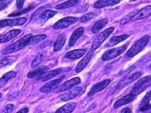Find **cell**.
I'll list each match as a JSON object with an SVG mask.
<instances>
[{
    "label": "cell",
    "instance_id": "obj_1",
    "mask_svg": "<svg viewBox=\"0 0 151 113\" xmlns=\"http://www.w3.org/2000/svg\"><path fill=\"white\" fill-rule=\"evenodd\" d=\"M32 36V34H29L24 36L16 42L4 49L2 52V54L7 55L15 53L22 49L28 46L30 38Z\"/></svg>",
    "mask_w": 151,
    "mask_h": 113
},
{
    "label": "cell",
    "instance_id": "obj_2",
    "mask_svg": "<svg viewBox=\"0 0 151 113\" xmlns=\"http://www.w3.org/2000/svg\"><path fill=\"white\" fill-rule=\"evenodd\" d=\"M150 39V36L146 35L142 37L134 43V45L128 50L127 55L129 57H133L143 50Z\"/></svg>",
    "mask_w": 151,
    "mask_h": 113
},
{
    "label": "cell",
    "instance_id": "obj_3",
    "mask_svg": "<svg viewBox=\"0 0 151 113\" xmlns=\"http://www.w3.org/2000/svg\"><path fill=\"white\" fill-rule=\"evenodd\" d=\"M151 76L142 78L134 84L131 94L134 96L138 95L151 85Z\"/></svg>",
    "mask_w": 151,
    "mask_h": 113
},
{
    "label": "cell",
    "instance_id": "obj_4",
    "mask_svg": "<svg viewBox=\"0 0 151 113\" xmlns=\"http://www.w3.org/2000/svg\"><path fill=\"white\" fill-rule=\"evenodd\" d=\"M141 75V73L138 72L132 74H127L118 82L116 89L118 90L123 89L125 87L139 78Z\"/></svg>",
    "mask_w": 151,
    "mask_h": 113
},
{
    "label": "cell",
    "instance_id": "obj_5",
    "mask_svg": "<svg viewBox=\"0 0 151 113\" xmlns=\"http://www.w3.org/2000/svg\"><path fill=\"white\" fill-rule=\"evenodd\" d=\"M114 27H110L99 34L93 41L91 48V51H93L97 49L100 46L101 44L114 31Z\"/></svg>",
    "mask_w": 151,
    "mask_h": 113
},
{
    "label": "cell",
    "instance_id": "obj_6",
    "mask_svg": "<svg viewBox=\"0 0 151 113\" xmlns=\"http://www.w3.org/2000/svg\"><path fill=\"white\" fill-rule=\"evenodd\" d=\"M128 46V44H125L119 47L107 50L102 55V60L104 61H109L119 56L125 51Z\"/></svg>",
    "mask_w": 151,
    "mask_h": 113
},
{
    "label": "cell",
    "instance_id": "obj_7",
    "mask_svg": "<svg viewBox=\"0 0 151 113\" xmlns=\"http://www.w3.org/2000/svg\"><path fill=\"white\" fill-rule=\"evenodd\" d=\"M27 20L28 19L25 17L9 19L0 20V29L7 26L22 25L27 22Z\"/></svg>",
    "mask_w": 151,
    "mask_h": 113
},
{
    "label": "cell",
    "instance_id": "obj_8",
    "mask_svg": "<svg viewBox=\"0 0 151 113\" xmlns=\"http://www.w3.org/2000/svg\"><path fill=\"white\" fill-rule=\"evenodd\" d=\"M78 21V18L76 17H68L60 19L54 24L53 28L55 30L63 29L68 27L70 26L75 24Z\"/></svg>",
    "mask_w": 151,
    "mask_h": 113
},
{
    "label": "cell",
    "instance_id": "obj_9",
    "mask_svg": "<svg viewBox=\"0 0 151 113\" xmlns=\"http://www.w3.org/2000/svg\"><path fill=\"white\" fill-rule=\"evenodd\" d=\"M83 91V88L81 87H77L71 88L70 90L63 94L60 96V99L63 101H68L70 100L74 99L78 96Z\"/></svg>",
    "mask_w": 151,
    "mask_h": 113
},
{
    "label": "cell",
    "instance_id": "obj_10",
    "mask_svg": "<svg viewBox=\"0 0 151 113\" xmlns=\"http://www.w3.org/2000/svg\"><path fill=\"white\" fill-rule=\"evenodd\" d=\"M64 76H62L58 79H54L47 82L40 88V91L43 93H47L53 91L58 87L64 79Z\"/></svg>",
    "mask_w": 151,
    "mask_h": 113
},
{
    "label": "cell",
    "instance_id": "obj_11",
    "mask_svg": "<svg viewBox=\"0 0 151 113\" xmlns=\"http://www.w3.org/2000/svg\"><path fill=\"white\" fill-rule=\"evenodd\" d=\"M80 82H81V79L78 77L71 79L63 84L60 86L55 91V92L58 93L63 92L68 89H71L72 87L79 84Z\"/></svg>",
    "mask_w": 151,
    "mask_h": 113
},
{
    "label": "cell",
    "instance_id": "obj_12",
    "mask_svg": "<svg viewBox=\"0 0 151 113\" xmlns=\"http://www.w3.org/2000/svg\"><path fill=\"white\" fill-rule=\"evenodd\" d=\"M151 14V5H149L137 11L132 18L131 21H134L135 20L146 18L150 16Z\"/></svg>",
    "mask_w": 151,
    "mask_h": 113
},
{
    "label": "cell",
    "instance_id": "obj_13",
    "mask_svg": "<svg viewBox=\"0 0 151 113\" xmlns=\"http://www.w3.org/2000/svg\"><path fill=\"white\" fill-rule=\"evenodd\" d=\"M22 31L19 29H14L7 32L0 34V43L7 42L18 36Z\"/></svg>",
    "mask_w": 151,
    "mask_h": 113
},
{
    "label": "cell",
    "instance_id": "obj_14",
    "mask_svg": "<svg viewBox=\"0 0 151 113\" xmlns=\"http://www.w3.org/2000/svg\"><path fill=\"white\" fill-rule=\"evenodd\" d=\"M111 82V79H106L102 82H99V83H97L96 84L94 85L91 88L89 92L88 93V96H92L96 93L104 90L109 85Z\"/></svg>",
    "mask_w": 151,
    "mask_h": 113
},
{
    "label": "cell",
    "instance_id": "obj_15",
    "mask_svg": "<svg viewBox=\"0 0 151 113\" xmlns=\"http://www.w3.org/2000/svg\"><path fill=\"white\" fill-rule=\"evenodd\" d=\"M93 54V51H91L88 52L86 56L78 63L75 70L77 73H79L86 67V65L91 59Z\"/></svg>",
    "mask_w": 151,
    "mask_h": 113
},
{
    "label": "cell",
    "instance_id": "obj_16",
    "mask_svg": "<svg viewBox=\"0 0 151 113\" xmlns=\"http://www.w3.org/2000/svg\"><path fill=\"white\" fill-rule=\"evenodd\" d=\"M134 98L135 96L131 93L129 94L116 102L114 104V107L115 109H117L124 105L129 104L134 100Z\"/></svg>",
    "mask_w": 151,
    "mask_h": 113
},
{
    "label": "cell",
    "instance_id": "obj_17",
    "mask_svg": "<svg viewBox=\"0 0 151 113\" xmlns=\"http://www.w3.org/2000/svg\"><path fill=\"white\" fill-rule=\"evenodd\" d=\"M62 68H59L51 71L47 72H45L43 75L39 77V80L40 81H47L52 78L54 77L55 76L60 74L62 72Z\"/></svg>",
    "mask_w": 151,
    "mask_h": 113
},
{
    "label": "cell",
    "instance_id": "obj_18",
    "mask_svg": "<svg viewBox=\"0 0 151 113\" xmlns=\"http://www.w3.org/2000/svg\"><path fill=\"white\" fill-rule=\"evenodd\" d=\"M86 50L85 49H78L72 50L68 52L65 55V57L68 59L75 60L82 57L86 53Z\"/></svg>",
    "mask_w": 151,
    "mask_h": 113
},
{
    "label": "cell",
    "instance_id": "obj_19",
    "mask_svg": "<svg viewBox=\"0 0 151 113\" xmlns=\"http://www.w3.org/2000/svg\"><path fill=\"white\" fill-rule=\"evenodd\" d=\"M84 32V28L83 27H80L74 31L70 36L69 41V46L71 47L74 46L78 39L83 34Z\"/></svg>",
    "mask_w": 151,
    "mask_h": 113
},
{
    "label": "cell",
    "instance_id": "obj_20",
    "mask_svg": "<svg viewBox=\"0 0 151 113\" xmlns=\"http://www.w3.org/2000/svg\"><path fill=\"white\" fill-rule=\"evenodd\" d=\"M17 75V73L14 71H10L4 74L0 78V88L5 86L10 80L15 78Z\"/></svg>",
    "mask_w": 151,
    "mask_h": 113
},
{
    "label": "cell",
    "instance_id": "obj_21",
    "mask_svg": "<svg viewBox=\"0 0 151 113\" xmlns=\"http://www.w3.org/2000/svg\"><path fill=\"white\" fill-rule=\"evenodd\" d=\"M56 13L57 11L49 9L46 10L43 12H40L39 16V19L40 23L44 24L48 19L53 17Z\"/></svg>",
    "mask_w": 151,
    "mask_h": 113
},
{
    "label": "cell",
    "instance_id": "obj_22",
    "mask_svg": "<svg viewBox=\"0 0 151 113\" xmlns=\"http://www.w3.org/2000/svg\"><path fill=\"white\" fill-rule=\"evenodd\" d=\"M129 37L128 34H124L118 36H114L110 39V40L105 45V47H109L115 46L122 41L125 40Z\"/></svg>",
    "mask_w": 151,
    "mask_h": 113
},
{
    "label": "cell",
    "instance_id": "obj_23",
    "mask_svg": "<svg viewBox=\"0 0 151 113\" xmlns=\"http://www.w3.org/2000/svg\"><path fill=\"white\" fill-rule=\"evenodd\" d=\"M120 1L117 0H103L99 1L95 3L93 6L96 9H101L107 6H113L117 4L120 2Z\"/></svg>",
    "mask_w": 151,
    "mask_h": 113
},
{
    "label": "cell",
    "instance_id": "obj_24",
    "mask_svg": "<svg viewBox=\"0 0 151 113\" xmlns=\"http://www.w3.org/2000/svg\"><path fill=\"white\" fill-rule=\"evenodd\" d=\"M48 68L46 66L38 67L30 71L28 73L27 77L28 78H33L36 77H40L41 75L46 72Z\"/></svg>",
    "mask_w": 151,
    "mask_h": 113
},
{
    "label": "cell",
    "instance_id": "obj_25",
    "mask_svg": "<svg viewBox=\"0 0 151 113\" xmlns=\"http://www.w3.org/2000/svg\"><path fill=\"white\" fill-rule=\"evenodd\" d=\"M151 99V92L147 93L142 99L140 105V111H145L151 109V105L149 103Z\"/></svg>",
    "mask_w": 151,
    "mask_h": 113
},
{
    "label": "cell",
    "instance_id": "obj_26",
    "mask_svg": "<svg viewBox=\"0 0 151 113\" xmlns=\"http://www.w3.org/2000/svg\"><path fill=\"white\" fill-rule=\"evenodd\" d=\"M76 104L75 102H69L63 105L59 109H57L55 113H71L75 109Z\"/></svg>",
    "mask_w": 151,
    "mask_h": 113
},
{
    "label": "cell",
    "instance_id": "obj_27",
    "mask_svg": "<svg viewBox=\"0 0 151 113\" xmlns=\"http://www.w3.org/2000/svg\"><path fill=\"white\" fill-rule=\"evenodd\" d=\"M108 20L107 19L104 18L97 21L92 27L91 31L93 33L97 34L106 26Z\"/></svg>",
    "mask_w": 151,
    "mask_h": 113
},
{
    "label": "cell",
    "instance_id": "obj_28",
    "mask_svg": "<svg viewBox=\"0 0 151 113\" xmlns=\"http://www.w3.org/2000/svg\"><path fill=\"white\" fill-rule=\"evenodd\" d=\"M66 40V36L65 34H61L58 36L54 46L55 52H58L62 48L65 44Z\"/></svg>",
    "mask_w": 151,
    "mask_h": 113
},
{
    "label": "cell",
    "instance_id": "obj_29",
    "mask_svg": "<svg viewBox=\"0 0 151 113\" xmlns=\"http://www.w3.org/2000/svg\"><path fill=\"white\" fill-rule=\"evenodd\" d=\"M81 1L78 0H72V1H69L65 2L61 4L55 6V9L57 10L64 9H68L75 6L79 4Z\"/></svg>",
    "mask_w": 151,
    "mask_h": 113
},
{
    "label": "cell",
    "instance_id": "obj_30",
    "mask_svg": "<svg viewBox=\"0 0 151 113\" xmlns=\"http://www.w3.org/2000/svg\"><path fill=\"white\" fill-rule=\"evenodd\" d=\"M46 34H40L32 35L30 38L28 45H35L43 41L47 38Z\"/></svg>",
    "mask_w": 151,
    "mask_h": 113
},
{
    "label": "cell",
    "instance_id": "obj_31",
    "mask_svg": "<svg viewBox=\"0 0 151 113\" xmlns=\"http://www.w3.org/2000/svg\"><path fill=\"white\" fill-rule=\"evenodd\" d=\"M45 57V52H41L39 53L32 61L31 64V67L32 68H34L43 62Z\"/></svg>",
    "mask_w": 151,
    "mask_h": 113
},
{
    "label": "cell",
    "instance_id": "obj_32",
    "mask_svg": "<svg viewBox=\"0 0 151 113\" xmlns=\"http://www.w3.org/2000/svg\"><path fill=\"white\" fill-rule=\"evenodd\" d=\"M17 58L16 56H10L0 60V68L13 63L17 60Z\"/></svg>",
    "mask_w": 151,
    "mask_h": 113
},
{
    "label": "cell",
    "instance_id": "obj_33",
    "mask_svg": "<svg viewBox=\"0 0 151 113\" xmlns=\"http://www.w3.org/2000/svg\"><path fill=\"white\" fill-rule=\"evenodd\" d=\"M97 16V13L94 12H89L82 16L80 18V22L82 23H85L86 21L91 20L95 18Z\"/></svg>",
    "mask_w": 151,
    "mask_h": 113
},
{
    "label": "cell",
    "instance_id": "obj_34",
    "mask_svg": "<svg viewBox=\"0 0 151 113\" xmlns=\"http://www.w3.org/2000/svg\"><path fill=\"white\" fill-rule=\"evenodd\" d=\"M135 13H136L135 11L131 12L130 14H128L126 16L124 17L123 18L121 19V21H120V24L122 25H124L130 21L131 20L132 18L134 16Z\"/></svg>",
    "mask_w": 151,
    "mask_h": 113
},
{
    "label": "cell",
    "instance_id": "obj_35",
    "mask_svg": "<svg viewBox=\"0 0 151 113\" xmlns=\"http://www.w3.org/2000/svg\"><path fill=\"white\" fill-rule=\"evenodd\" d=\"M13 1H11V0L0 1V11L7 8Z\"/></svg>",
    "mask_w": 151,
    "mask_h": 113
},
{
    "label": "cell",
    "instance_id": "obj_36",
    "mask_svg": "<svg viewBox=\"0 0 151 113\" xmlns=\"http://www.w3.org/2000/svg\"><path fill=\"white\" fill-rule=\"evenodd\" d=\"M14 108V106L13 104H8L4 107L1 111V113H11L13 111Z\"/></svg>",
    "mask_w": 151,
    "mask_h": 113
},
{
    "label": "cell",
    "instance_id": "obj_37",
    "mask_svg": "<svg viewBox=\"0 0 151 113\" xmlns=\"http://www.w3.org/2000/svg\"><path fill=\"white\" fill-rule=\"evenodd\" d=\"M34 8L33 6H29L25 9L23 10L22 11H20L19 12H17V13H14V14H11V15H9V16H19V15H22L23 13H25V12H28L32 8Z\"/></svg>",
    "mask_w": 151,
    "mask_h": 113
},
{
    "label": "cell",
    "instance_id": "obj_38",
    "mask_svg": "<svg viewBox=\"0 0 151 113\" xmlns=\"http://www.w3.org/2000/svg\"><path fill=\"white\" fill-rule=\"evenodd\" d=\"M25 1L24 0H18L16 1V7L19 9H21L23 7Z\"/></svg>",
    "mask_w": 151,
    "mask_h": 113
},
{
    "label": "cell",
    "instance_id": "obj_39",
    "mask_svg": "<svg viewBox=\"0 0 151 113\" xmlns=\"http://www.w3.org/2000/svg\"><path fill=\"white\" fill-rule=\"evenodd\" d=\"M119 113H131V110L129 108L126 107L121 110Z\"/></svg>",
    "mask_w": 151,
    "mask_h": 113
},
{
    "label": "cell",
    "instance_id": "obj_40",
    "mask_svg": "<svg viewBox=\"0 0 151 113\" xmlns=\"http://www.w3.org/2000/svg\"><path fill=\"white\" fill-rule=\"evenodd\" d=\"M29 109L28 108L25 107L22 109H20L18 112H17L16 113H27L29 112Z\"/></svg>",
    "mask_w": 151,
    "mask_h": 113
},
{
    "label": "cell",
    "instance_id": "obj_41",
    "mask_svg": "<svg viewBox=\"0 0 151 113\" xmlns=\"http://www.w3.org/2000/svg\"><path fill=\"white\" fill-rule=\"evenodd\" d=\"M2 94L1 93H0V99L1 98V97H2Z\"/></svg>",
    "mask_w": 151,
    "mask_h": 113
},
{
    "label": "cell",
    "instance_id": "obj_42",
    "mask_svg": "<svg viewBox=\"0 0 151 113\" xmlns=\"http://www.w3.org/2000/svg\"></svg>",
    "mask_w": 151,
    "mask_h": 113
}]
</instances>
